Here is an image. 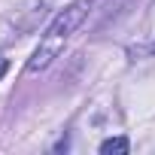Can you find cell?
I'll list each match as a JSON object with an SVG mask.
<instances>
[{
	"instance_id": "obj_1",
	"label": "cell",
	"mask_w": 155,
	"mask_h": 155,
	"mask_svg": "<svg viewBox=\"0 0 155 155\" xmlns=\"http://www.w3.org/2000/svg\"><path fill=\"white\" fill-rule=\"evenodd\" d=\"M91 6H94V0H73L70 6H64V9L55 15V21L49 25L46 37L40 40L37 52H34L31 61H28V73H40V70H46V67L61 55L64 43L70 40V34H73L76 28L85 21V15L91 12Z\"/></svg>"
},
{
	"instance_id": "obj_2",
	"label": "cell",
	"mask_w": 155,
	"mask_h": 155,
	"mask_svg": "<svg viewBox=\"0 0 155 155\" xmlns=\"http://www.w3.org/2000/svg\"><path fill=\"white\" fill-rule=\"evenodd\" d=\"M128 149H131V140H128V137H110V140L101 143V152H104V155H113V152H122V155H125Z\"/></svg>"
},
{
	"instance_id": "obj_3",
	"label": "cell",
	"mask_w": 155,
	"mask_h": 155,
	"mask_svg": "<svg viewBox=\"0 0 155 155\" xmlns=\"http://www.w3.org/2000/svg\"><path fill=\"white\" fill-rule=\"evenodd\" d=\"M6 70H9V61H6L3 55H0V79H3V73H6Z\"/></svg>"
}]
</instances>
